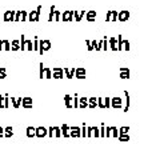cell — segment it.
I'll use <instances>...</instances> for the list:
<instances>
[{
	"mask_svg": "<svg viewBox=\"0 0 160 144\" xmlns=\"http://www.w3.org/2000/svg\"><path fill=\"white\" fill-rule=\"evenodd\" d=\"M111 107L115 108V110H120V108H123V100L120 97H112L111 99Z\"/></svg>",
	"mask_w": 160,
	"mask_h": 144,
	"instance_id": "6da1fadb",
	"label": "cell"
},
{
	"mask_svg": "<svg viewBox=\"0 0 160 144\" xmlns=\"http://www.w3.org/2000/svg\"><path fill=\"white\" fill-rule=\"evenodd\" d=\"M46 72H47V77H51V72H49L48 69H46Z\"/></svg>",
	"mask_w": 160,
	"mask_h": 144,
	"instance_id": "4dcf8cb0",
	"label": "cell"
},
{
	"mask_svg": "<svg viewBox=\"0 0 160 144\" xmlns=\"http://www.w3.org/2000/svg\"><path fill=\"white\" fill-rule=\"evenodd\" d=\"M92 136H95V137L100 136V131H99L98 127H92Z\"/></svg>",
	"mask_w": 160,
	"mask_h": 144,
	"instance_id": "e0dca14e",
	"label": "cell"
},
{
	"mask_svg": "<svg viewBox=\"0 0 160 144\" xmlns=\"http://www.w3.org/2000/svg\"><path fill=\"white\" fill-rule=\"evenodd\" d=\"M98 107H100V108H106V104H104V97L98 99Z\"/></svg>",
	"mask_w": 160,
	"mask_h": 144,
	"instance_id": "d6986e66",
	"label": "cell"
},
{
	"mask_svg": "<svg viewBox=\"0 0 160 144\" xmlns=\"http://www.w3.org/2000/svg\"><path fill=\"white\" fill-rule=\"evenodd\" d=\"M53 136H56V137L62 136V131H60V127H53Z\"/></svg>",
	"mask_w": 160,
	"mask_h": 144,
	"instance_id": "2e32d148",
	"label": "cell"
},
{
	"mask_svg": "<svg viewBox=\"0 0 160 144\" xmlns=\"http://www.w3.org/2000/svg\"><path fill=\"white\" fill-rule=\"evenodd\" d=\"M92 136V127H87V137Z\"/></svg>",
	"mask_w": 160,
	"mask_h": 144,
	"instance_id": "484cf974",
	"label": "cell"
},
{
	"mask_svg": "<svg viewBox=\"0 0 160 144\" xmlns=\"http://www.w3.org/2000/svg\"><path fill=\"white\" fill-rule=\"evenodd\" d=\"M99 131H100V136L104 137V132H106V126H104V124H102V126H100V128H99Z\"/></svg>",
	"mask_w": 160,
	"mask_h": 144,
	"instance_id": "ffe728a7",
	"label": "cell"
},
{
	"mask_svg": "<svg viewBox=\"0 0 160 144\" xmlns=\"http://www.w3.org/2000/svg\"><path fill=\"white\" fill-rule=\"evenodd\" d=\"M11 102H12V104H13V107L15 108H19L20 106H22V99H11Z\"/></svg>",
	"mask_w": 160,
	"mask_h": 144,
	"instance_id": "7c38bea8",
	"label": "cell"
},
{
	"mask_svg": "<svg viewBox=\"0 0 160 144\" xmlns=\"http://www.w3.org/2000/svg\"><path fill=\"white\" fill-rule=\"evenodd\" d=\"M4 108V96L0 95V110H3Z\"/></svg>",
	"mask_w": 160,
	"mask_h": 144,
	"instance_id": "4316f807",
	"label": "cell"
},
{
	"mask_svg": "<svg viewBox=\"0 0 160 144\" xmlns=\"http://www.w3.org/2000/svg\"><path fill=\"white\" fill-rule=\"evenodd\" d=\"M69 136L71 137H82L80 135V127H69Z\"/></svg>",
	"mask_w": 160,
	"mask_h": 144,
	"instance_id": "3957f363",
	"label": "cell"
},
{
	"mask_svg": "<svg viewBox=\"0 0 160 144\" xmlns=\"http://www.w3.org/2000/svg\"><path fill=\"white\" fill-rule=\"evenodd\" d=\"M124 95H126V107H124V112H128L129 103H131V100H129V95H128V92H124Z\"/></svg>",
	"mask_w": 160,
	"mask_h": 144,
	"instance_id": "8fae6325",
	"label": "cell"
},
{
	"mask_svg": "<svg viewBox=\"0 0 160 144\" xmlns=\"http://www.w3.org/2000/svg\"><path fill=\"white\" fill-rule=\"evenodd\" d=\"M83 73H84V71H83V69H79V71H78V77H79V79H84Z\"/></svg>",
	"mask_w": 160,
	"mask_h": 144,
	"instance_id": "83f0119b",
	"label": "cell"
},
{
	"mask_svg": "<svg viewBox=\"0 0 160 144\" xmlns=\"http://www.w3.org/2000/svg\"><path fill=\"white\" fill-rule=\"evenodd\" d=\"M4 136H6V137L13 136V128L12 127H6V128H4Z\"/></svg>",
	"mask_w": 160,
	"mask_h": 144,
	"instance_id": "ba28073f",
	"label": "cell"
},
{
	"mask_svg": "<svg viewBox=\"0 0 160 144\" xmlns=\"http://www.w3.org/2000/svg\"><path fill=\"white\" fill-rule=\"evenodd\" d=\"M64 103H66V107L67 108H72V97L69 95L64 96Z\"/></svg>",
	"mask_w": 160,
	"mask_h": 144,
	"instance_id": "9c48e42d",
	"label": "cell"
},
{
	"mask_svg": "<svg viewBox=\"0 0 160 144\" xmlns=\"http://www.w3.org/2000/svg\"><path fill=\"white\" fill-rule=\"evenodd\" d=\"M88 107L91 108V110L96 108V107H98V99H96V97H89V99H88Z\"/></svg>",
	"mask_w": 160,
	"mask_h": 144,
	"instance_id": "8992f818",
	"label": "cell"
},
{
	"mask_svg": "<svg viewBox=\"0 0 160 144\" xmlns=\"http://www.w3.org/2000/svg\"><path fill=\"white\" fill-rule=\"evenodd\" d=\"M47 133H48V130L47 128H44V127H36L35 128V136L36 137H44V136H47Z\"/></svg>",
	"mask_w": 160,
	"mask_h": 144,
	"instance_id": "7a4b0ae2",
	"label": "cell"
},
{
	"mask_svg": "<svg viewBox=\"0 0 160 144\" xmlns=\"http://www.w3.org/2000/svg\"><path fill=\"white\" fill-rule=\"evenodd\" d=\"M128 131H129V127H120L119 128V135H127L128 133Z\"/></svg>",
	"mask_w": 160,
	"mask_h": 144,
	"instance_id": "4fadbf2b",
	"label": "cell"
},
{
	"mask_svg": "<svg viewBox=\"0 0 160 144\" xmlns=\"http://www.w3.org/2000/svg\"><path fill=\"white\" fill-rule=\"evenodd\" d=\"M8 107H9V99L6 95V96H4V108H8Z\"/></svg>",
	"mask_w": 160,
	"mask_h": 144,
	"instance_id": "603a6c76",
	"label": "cell"
},
{
	"mask_svg": "<svg viewBox=\"0 0 160 144\" xmlns=\"http://www.w3.org/2000/svg\"><path fill=\"white\" fill-rule=\"evenodd\" d=\"M47 135L49 136V137H53V127H49L48 128V133Z\"/></svg>",
	"mask_w": 160,
	"mask_h": 144,
	"instance_id": "cb8c5ba5",
	"label": "cell"
},
{
	"mask_svg": "<svg viewBox=\"0 0 160 144\" xmlns=\"http://www.w3.org/2000/svg\"><path fill=\"white\" fill-rule=\"evenodd\" d=\"M72 100H73V106L72 107L78 108L79 107V97H78V95H75V99H72Z\"/></svg>",
	"mask_w": 160,
	"mask_h": 144,
	"instance_id": "7402d4cb",
	"label": "cell"
},
{
	"mask_svg": "<svg viewBox=\"0 0 160 144\" xmlns=\"http://www.w3.org/2000/svg\"><path fill=\"white\" fill-rule=\"evenodd\" d=\"M22 106L24 108H27V110L32 108V99L31 97H24V99H22Z\"/></svg>",
	"mask_w": 160,
	"mask_h": 144,
	"instance_id": "277c9868",
	"label": "cell"
},
{
	"mask_svg": "<svg viewBox=\"0 0 160 144\" xmlns=\"http://www.w3.org/2000/svg\"><path fill=\"white\" fill-rule=\"evenodd\" d=\"M79 107L83 108V110H86V108L88 107V99L86 97H80L79 99Z\"/></svg>",
	"mask_w": 160,
	"mask_h": 144,
	"instance_id": "52a82bcc",
	"label": "cell"
},
{
	"mask_svg": "<svg viewBox=\"0 0 160 144\" xmlns=\"http://www.w3.org/2000/svg\"><path fill=\"white\" fill-rule=\"evenodd\" d=\"M123 71H124V72H123V75H122V77H123V79H127V77L129 76V73H128V72H126V69H123Z\"/></svg>",
	"mask_w": 160,
	"mask_h": 144,
	"instance_id": "f1b7e54d",
	"label": "cell"
},
{
	"mask_svg": "<svg viewBox=\"0 0 160 144\" xmlns=\"http://www.w3.org/2000/svg\"><path fill=\"white\" fill-rule=\"evenodd\" d=\"M80 135H82V137H86L87 136V127H86V123L82 126V128H80Z\"/></svg>",
	"mask_w": 160,
	"mask_h": 144,
	"instance_id": "5bb4252c",
	"label": "cell"
},
{
	"mask_svg": "<svg viewBox=\"0 0 160 144\" xmlns=\"http://www.w3.org/2000/svg\"><path fill=\"white\" fill-rule=\"evenodd\" d=\"M104 104H106V108L111 107V99L109 97H104Z\"/></svg>",
	"mask_w": 160,
	"mask_h": 144,
	"instance_id": "44dd1931",
	"label": "cell"
},
{
	"mask_svg": "<svg viewBox=\"0 0 160 144\" xmlns=\"http://www.w3.org/2000/svg\"><path fill=\"white\" fill-rule=\"evenodd\" d=\"M53 77H56V79H60V77H62V71H60V69H56V73L53 75Z\"/></svg>",
	"mask_w": 160,
	"mask_h": 144,
	"instance_id": "d4e9b609",
	"label": "cell"
},
{
	"mask_svg": "<svg viewBox=\"0 0 160 144\" xmlns=\"http://www.w3.org/2000/svg\"><path fill=\"white\" fill-rule=\"evenodd\" d=\"M60 131H62V135L64 137H69V126H67V124H63V126L60 127Z\"/></svg>",
	"mask_w": 160,
	"mask_h": 144,
	"instance_id": "5b68a950",
	"label": "cell"
},
{
	"mask_svg": "<svg viewBox=\"0 0 160 144\" xmlns=\"http://www.w3.org/2000/svg\"><path fill=\"white\" fill-rule=\"evenodd\" d=\"M116 139H119L120 142H129V135H128V133H127V135H118Z\"/></svg>",
	"mask_w": 160,
	"mask_h": 144,
	"instance_id": "9a60e30c",
	"label": "cell"
},
{
	"mask_svg": "<svg viewBox=\"0 0 160 144\" xmlns=\"http://www.w3.org/2000/svg\"><path fill=\"white\" fill-rule=\"evenodd\" d=\"M118 135H119V130L116 127H111V136H113V137H118Z\"/></svg>",
	"mask_w": 160,
	"mask_h": 144,
	"instance_id": "ac0fdd59",
	"label": "cell"
},
{
	"mask_svg": "<svg viewBox=\"0 0 160 144\" xmlns=\"http://www.w3.org/2000/svg\"><path fill=\"white\" fill-rule=\"evenodd\" d=\"M27 132V136L28 137H35V127H31V126H29V127H27V130H26Z\"/></svg>",
	"mask_w": 160,
	"mask_h": 144,
	"instance_id": "30bf717a",
	"label": "cell"
},
{
	"mask_svg": "<svg viewBox=\"0 0 160 144\" xmlns=\"http://www.w3.org/2000/svg\"><path fill=\"white\" fill-rule=\"evenodd\" d=\"M4 136V128L0 127V137H3Z\"/></svg>",
	"mask_w": 160,
	"mask_h": 144,
	"instance_id": "f546056e",
	"label": "cell"
}]
</instances>
